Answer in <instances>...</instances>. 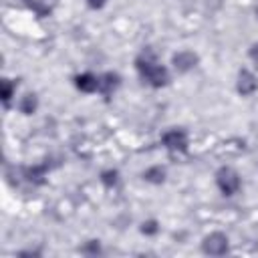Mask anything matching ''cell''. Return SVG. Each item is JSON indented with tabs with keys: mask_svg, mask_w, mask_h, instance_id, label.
Wrapping results in <instances>:
<instances>
[{
	"mask_svg": "<svg viewBox=\"0 0 258 258\" xmlns=\"http://www.w3.org/2000/svg\"><path fill=\"white\" fill-rule=\"evenodd\" d=\"M135 71L139 75V79L153 87V89H161L169 83V71L165 64H161L155 54L151 50H143L137 58H135Z\"/></svg>",
	"mask_w": 258,
	"mask_h": 258,
	"instance_id": "obj_1",
	"label": "cell"
},
{
	"mask_svg": "<svg viewBox=\"0 0 258 258\" xmlns=\"http://www.w3.org/2000/svg\"><path fill=\"white\" fill-rule=\"evenodd\" d=\"M216 187L220 189V194L222 196H226V198H232V196H236L240 189H242V177H240V173L234 169V167H230V165H222L218 171H216Z\"/></svg>",
	"mask_w": 258,
	"mask_h": 258,
	"instance_id": "obj_2",
	"label": "cell"
},
{
	"mask_svg": "<svg viewBox=\"0 0 258 258\" xmlns=\"http://www.w3.org/2000/svg\"><path fill=\"white\" fill-rule=\"evenodd\" d=\"M161 145L171 151V153H183L187 151V145H189V135L185 129L181 127H169L167 131H163L161 135Z\"/></svg>",
	"mask_w": 258,
	"mask_h": 258,
	"instance_id": "obj_3",
	"label": "cell"
},
{
	"mask_svg": "<svg viewBox=\"0 0 258 258\" xmlns=\"http://www.w3.org/2000/svg\"><path fill=\"white\" fill-rule=\"evenodd\" d=\"M230 250V238L224 232H212L202 240V252L208 256H224Z\"/></svg>",
	"mask_w": 258,
	"mask_h": 258,
	"instance_id": "obj_4",
	"label": "cell"
},
{
	"mask_svg": "<svg viewBox=\"0 0 258 258\" xmlns=\"http://www.w3.org/2000/svg\"><path fill=\"white\" fill-rule=\"evenodd\" d=\"M198 62H200V56L189 48H181L171 56V64L177 73H189L198 67Z\"/></svg>",
	"mask_w": 258,
	"mask_h": 258,
	"instance_id": "obj_5",
	"label": "cell"
},
{
	"mask_svg": "<svg viewBox=\"0 0 258 258\" xmlns=\"http://www.w3.org/2000/svg\"><path fill=\"white\" fill-rule=\"evenodd\" d=\"M236 91L242 97H250L258 91V79L250 69H240L238 71V79H236Z\"/></svg>",
	"mask_w": 258,
	"mask_h": 258,
	"instance_id": "obj_6",
	"label": "cell"
},
{
	"mask_svg": "<svg viewBox=\"0 0 258 258\" xmlns=\"http://www.w3.org/2000/svg\"><path fill=\"white\" fill-rule=\"evenodd\" d=\"M73 83H75V87H77L81 93L91 95V93H97V91H99L101 77L95 75V73H91V71H85V73H79V75L73 79Z\"/></svg>",
	"mask_w": 258,
	"mask_h": 258,
	"instance_id": "obj_7",
	"label": "cell"
},
{
	"mask_svg": "<svg viewBox=\"0 0 258 258\" xmlns=\"http://www.w3.org/2000/svg\"><path fill=\"white\" fill-rule=\"evenodd\" d=\"M22 2H24L26 8L32 10L38 18H46V16H50V14L54 12L56 4H58V0H22Z\"/></svg>",
	"mask_w": 258,
	"mask_h": 258,
	"instance_id": "obj_8",
	"label": "cell"
},
{
	"mask_svg": "<svg viewBox=\"0 0 258 258\" xmlns=\"http://www.w3.org/2000/svg\"><path fill=\"white\" fill-rule=\"evenodd\" d=\"M99 77H101L99 93H101V95H105V97H111V95L119 89V85H121V77H119V73L107 71V73H103V75H99Z\"/></svg>",
	"mask_w": 258,
	"mask_h": 258,
	"instance_id": "obj_9",
	"label": "cell"
},
{
	"mask_svg": "<svg viewBox=\"0 0 258 258\" xmlns=\"http://www.w3.org/2000/svg\"><path fill=\"white\" fill-rule=\"evenodd\" d=\"M48 173V165L46 163H36V165H30V167H24V177L30 181V183H44V177Z\"/></svg>",
	"mask_w": 258,
	"mask_h": 258,
	"instance_id": "obj_10",
	"label": "cell"
},
{
	"mask_svg": "<svg viewBox=\"0 0 258 258\" xmlns=\"http://www.w3.org/2000/svg\"><path fill=\"white\" fill-rule=\"evenodd\" d=\"M18 109L22 115H34L38 109V97L34 93H26L20 101H18Z\"/></svg>",
	"mask_w": 258,
	"mask_h": 258,
	"instance_id": "obj_11",
	"label": "cell"
},
{
	"mask_svg": "<svg viewBox=\"0 0 258 258\" xmlns=\"http://www.w3.org/2000/svg\"><path fill=\"white\" fill-rule=\"evenodd\" d=\"M165 175H167V171H165V167H161V165H151V167H147V169L143 171V179L149 181V183H155V185L163 183V181H165Z\"/></svg>",
	"mask_w": 258,
	"mask_h": 258,
	"instance_id": "obj_12",
	"label": "cell"
},
{
	"mask_svg": "<svg viewBox=\"0 0 258 258\" xmlns=\"http://www.w3.org/2000/svg\"><path fill=\"white\" fill-rule=\"evenodd\" d=\"M14 95H16V83H14V81H10V79H2L0 97H2L4 107H10V101L14 99Z\"/></svg>",
	"mask_w": 258,
	"mask_h": 258,
	"instance_id": "obj_13",
	"label": "cell"
},
{
	"mask_svg": "<svg viewBox=\"0 0 258 258\" xmlns=\"http://www.w3.org/2000/svg\"><path fill=\"white\" fill-rule=\"evenodd\" d=\"M99 181L105 185V187H117V183H119V171L117 169H113V167H109V169H103L101 173H99Z\"/></svg>",
	"mask_w": 258,
	"mask_h": 258,
	"instance_id": "obj_14",
	"label": "cell"
},
{
	"mask_svg": "<svg viewBox=\"0 0 258 258\" xmlns=\"http://www.w3.org/2000/svg\"><path fill=\"white\" fill-rule=\"evenodd\" d=\"M79 250H81V254H87V256H97V254H101V252H103V248H101V242H99V240H87Z\"/></svg>",
	"mask_w": 258,
	"mask_h": 258,
	"instance_id": "obj_15",
	"label": "cell"
},
{
	"mask_svg": "<svg viewBox=\"0 0 258 258\" xmlns=\"http://www.w3.org/2000/svg\"><path fill=\"white\" fill-rule=\"evenodd\" d=\"M139 230L145 236H155L159 232V222L157 220H145V222H141V228Z\"/></svg>",
	"mask_w": 258,
	"mask_h": 258,
	"instance_id": "obj_16",
	"label": "cell"
},
{
	"mask_svg": "<svg viewBox=\"0 0 258 258\" xmlns=\"http://www.w3.org/2000/svg\"><path fill=\"white\" fill-rule=\"evenodd\" d=\"M87 2V6L91 8V10H101V8H105V4L109 2V0H85Z\"/></svg>",
	"mask_w": 258,
	"mask_h": 258,
	"instance_id": "obj_17",
	"label": "cell"
},
{
	"mask_svg": "<svg viewBox=\"0 0 258 258\" xmlns=\"http://www.w3.org/2000/svg\"><path fill=\"white\" fill-rule=\"evenodd\" d=\"M248 56H250L254 62H258V42H254V44L250 46V50H248Z\"/></svg>",
	"mask_w": 258,
	"mask_h": 258,
	"instance_id": "obj_18",
	"label": "cell"
},
{
	"mask_svg": "<svg viewBox=\"0 0 258 258\" xmlns=\"http://www.w3.org/2000/svg\"><path fill=\"white\" fill-rule=\"evenodd\" d=\"M254 14H256V18H258V6H256V8H254Z\"/></svg>",
	"mask_w": 258,
	"mask_h": 258,
	"instance_id": "obj_19",
	"label": "cell"
}]
</instances>
